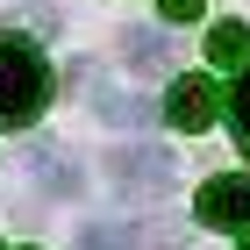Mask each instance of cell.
Returning <instances> with one entry per match:
<instances>
[{
  "label": "cell",
  "instance_id": "cell-1",
  "mask_svg": "<svg viewBox=\"0 0 250 250\" xmlns=\"http://www.w3.org/2000/svg\"><path fill=\"white\" fill-rule=\"evenodd\" d=\"M43 100H50V64L29 50V43H0V129H21V122L43 115Z\"/></svg>",
  "mask_w": 250,
  "mask_h": 250
},
{
  "label": "cell",
  "instance_id": "cell-2",
  "mask_svg": "<svg viewBox=\"0 0 250 250\" xmlns=\"http://www.w3.org/2000/svg\"><path fill=\"white\" fill-rule=\"evenodd\" d=\"M100 172H107V186L129 193V200H165L179 179L172 150H157V143H115V150L100 157Z\"/></svg>",
  "mask_w": 250,
  "mask_h": 250
},
{
  "label": "cell",
  "instance_id": "cell-3",
  "mask_svg": "<svg viewBox=\"0 0 250 250\" xmlns=\"http://www.w3.org/2000/svg\"><path fill=\"white\" fill-rule=\"evenodd\" d=\"M193 214H200L208 229H243V236H250V179H243V172L208 179L200 200H193Z\"/></svg>",
  "mask_w": 250,
  "mask_h": 250
},
{
  "label": "cell",
  "instance_id": "cell-4",
  "mask_svg": "<svg viewBox=\"0 0 250 250\" xmlns=\"http://www.w3.org/2000/svg\"><path fill=\"white\" fill-rule=\"evenodd\" d=\"M165 115H172V129H208L214 122V79H179Z\"/></svg>",
  "mask_w": 250,
  "mask_h": 250
},
{
  "label": "cell",
  "instance_id": "cell-5",
  "mask_svg": "<svg viewBox=\"0 0 250 250\" xmlns=\"http://www.w3.org/2000/svg\"><path fill=\"white\" fill-rule=\"evenodd\" d=\"M21 179H36V186H50V193H79V186H86L79 165L58 157V150H29V157H21Z\"/></svg>",
  "mask_w": 250,
  "mask_h": 250
},
{
  "label": "cell",
  "instance_id": "cell-6",
  "mask_svg": "<svg viewBox=\"0 0 250 250\" xmlns=\"http://www.w3.org/2000/svg\"><path fill=\"white\" fill-rule=\"evenodd\" d=\"M208 64H222V72H250V29H243V21H214Z\"/></svg>",
  "mask_w": 250,
  "mask_h": 250
},
{
  "label": "cell",
  "instance_id": "cell-7",
  "mask_svg": "<svg viewBox=\"0 0 250 250\" xmlns=\"http://www.w3.org/2000/svg\"><path fill=\"white\" fill-rule=\"evenodd\" d=\"M122 50H129V64H136V72H172V43H165V36H157V29H129V36H122Z\"/></svg>",
  "mask_w": 250,
  "mask_h": 250
},
{
  "label": "cell",
  "instance_id": "cell-8",
  "mask_svg": "<svg viewBox=\"0 0 250 250\" xmlns=\"http://www.w3.org/2000/svg\"><path fill=\"white\" fill-rule=\"evenodd\" d=\"M93 115H100V122H122V129H143V122H157V107H150V100H129V93L93 86Z\"/></svg>",
  "mask_w": 250,
  "mask_h": 250
},
{
  "label": "cell",
  "instance_id": "cell-9",
  "mask_svg": "<svg viewBox=\"0 0 250 250\" xmlns=\"http://www.w3.org/2000/svg\"><path fill=\"white\" fill-rule=\"evenodd\" d=\"M79 250H129V229H115V222H86V229H79Z\"/></svg>",
  "mask_w": 250,
  "mask_h": 250
},
{
  "label": "cell",
  "instance_id": "cell-10",
  "mask_svg": "<svg viewBox=\"0 0 250 250\" xmlns=\"http://www.w3.org/2000/svg\"><path fill=\"white\" fill-rule=\"evenodd\" d=\"M229 115H236V143L250 150V72H243V86H236V100H229Z\"/></svg>",
  "mask_w": 250,
  "mask_h": 250
},
{
  "label": "cell",
  "instance_id": "cell-11",
  "mask_svg": "<svg viewBox=\"0 0 250 250\" xmlns=\"http://www.w3.org/2000/svg\"><path fill=\"white\" fill-rule=\"evenodd\" d=\"M157 15H165V21H193V15H200V0H157Z\"/></svg>",
  "mask_w": 250,
  "mask_h": 250
},
{
  "label": "cell",
  "instance_id": "cell-12",
  "mask_svg": "<svg viewBox=\"0 0 250 250\" xmlns=\"http://www.w3.org/2000/svg\"><path fill=\"white\" fill-rule=\"evenodd\" d=\"M0 250H7V243H0Z\"/></svg>",
  "mask_w": 250,
  "mask_h": 250
},
{
  "label": "cell",
  "instance_id": "cell-13",
  "mask_svg": "<svg viewBox=\"0 0 250 250\" xmlns=\"http://www.w3.org/2000/svg\"><path fill=\"white\" fill-rule=\"evenodd\" d=\"M243 250H250V243H243Z\"/></svg>",
  "mask_w": 250,
  "mask_h": 250
}]
</instances>
